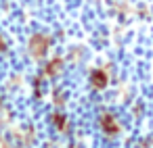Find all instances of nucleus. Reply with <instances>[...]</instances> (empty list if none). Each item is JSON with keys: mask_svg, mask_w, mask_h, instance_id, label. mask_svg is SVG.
Returning a JSON list of instances; mask_svg holds the SVG:
<instances>
[{"mask_svg": "<svg viewBox=\"0 0 153 148\" xmlns=\"http://www.w3.org/2000/svg\"><path fill=\"white\" fill-rule=\"evenodd\" d=\"M92 84L97 90H101L103 86H107V73L105 71H94L92 73Z\"/></svg>", "mask_w": 153, "mask_h": 148, "instance_id": "4", "label": "nucleus"}, {"mask_svg": "<svg viewBox=\"0 0 153 148\" xmlns=\"http://www.w3.org/2000/svg\"><path fill=\"white\" fill-rule=\"evenodd\" d=\"M101 125H103V129H105L107 133H115V131L120 129V125L115 123V117H113V115H103V117H101Z\"/></svg>", "mask_w": 153, "mask_h": 148, "instance_id": "2", "label": "nucleus"}, {"mask_svg": "<svg viewBox=\"0 0 153 148\" xmlns=\"http://www.w3.org/2000/svg\"><path fill=\"white\" fill-rule=\"evenodd\" d=\"M48 44H51L48 36L36 34V36L30 40V52H32V56H34V59H42V56L46 54V50H48Z\"/></svg>", "mask_w": 153, "mask_h": 148, "instance_id": "1", "label": "nucleus"}, {"mask_svg": "<svg viewBox=\"0 0 153 148\" xmlns=\"http://www.w3.org/2000/svg\"><path fill=\"white\" fill-rule=\"evenodd\" d=\"M61 67H63V61H61V59H53V61L46 65V71H44V73H46L48 77H53V75L61 73Z\"/></svg>", "mask_w": 153, "mask_h": 148, "instance_id": "3", "label": "nucleus"}]
</instances>
